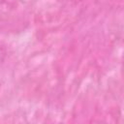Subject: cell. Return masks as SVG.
<instances>
[{
  "label": "cell",
  "instance_id": "cell-2",
  "mask_svg": "<svg viewBox=\"0 0 124 124\" xmlns=\"http://www.w3.org/2000/svg\"><path fill=\"white\" fill-rule=\"evenodd\" d=\"M4 1H5V0H0V5H1V4H2Z\"/></svg>",
  "mask_w": 124,
  "mask_h": 124
},
{
  "label": "cell",
  "instance_id": "cell-1",
  "mask_svg": "<svg viewBox=\"0 0 124 124\" xmlns=\"http://www.w3.org/2000/svg\"><path fill=\"white\" fill-rule=\"evenodd\" d=\"M5 57H6V49H5V47L0 44V65L3 63Z\"/></svg>",
  "mask_w": 124,
  "mask_h": 124
}]
</instances>
